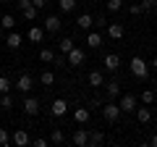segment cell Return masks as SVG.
<instances>
[{"mask_svg":"<svg viewBox=\"0 0 157 147\" xmlns=\"http://www.w3.org/2000/svg\"><path fill=\"white\" fill-rule=\"evenodd\" d=\"M131 74H134L136 79H147V76H149V63H147L144 58L134 55L131 58Z\"/></svg>","mask_w":157,"mask_h":147,"instance_id":"obj_1","label":"cell"},{"mask_svg":"<svg viewBox=\"0 0 157 147\" xmlns=\"http://www.w3.org/2000/svg\"><path fill=\"white\" fill-rule=\"evenodd\" d=\"M102 116H105V121H110V124H115L118 118H121V105L113 100H107L105 105H102Z\"/></svg>","mask_w":157,"mask_h":147,"instance_id":"obj_2","label":"cell"},{"mask_svg":"<svg viewBox=\"0 0 157 147\" xmlns=\"http://www.w3.org/2000/svg\"><path fill=\"white\" fill-rule=\"evenodd\" d=\"M118 105H121V113H134V110H136V105H139V100H136L134 95H121Z\"/></svg>","mask_w":157,"mask_h":147,"instance_id":"obj_3","label":"cell"},{"mask_svg":"<svg viewBox=\"0 0 157 147\" xmlns=\"http://www.w3.org/2000/svg\"><path fill=\"white\" fill-rule=\"evenodd\" d=\"M66 61H68V66L76 68V66H81V63L86 61V53L81 50V47H73L71 53H66Z\"/></svg>","mask_w":157,"mask_h":147,"instance_id":"obj_4","label":"cell"},{"mask_svg":"<svg viewBox=\"0 0 157 147\" xmlns=\"http://www.w3.org/2000/svg\"><path fill=\"white\" fill-rule=\"evenodd\" d=\"M24 113L26 116H37L39 113V100L37 97H24Z\"/></svg>","mask_w":157,"mask_h":147,"instance_id":"obj_5","label":"cell"},{"mask_svg":"<svg viewBox=\"0 0 157 147\" xmlns=\"http://www.w3.org/2000/svg\"><path fill=\"white\" fill-rule=\"evenodd\" d=\"M71 142L76 147H86V142H89V131H86V129H76L73 137H71Z\"/></svg>","mask_w":157,"mask_h":147,"instance_id":"obj_6","label":"cell"},{"mask_svg":"<svg viewBox=\"0 0 157 147\" xmlns=\"http://www.w3.org/2000/svg\"><path fill=\"white\" fill-rule=\"evenodd\" d=\"M32 87H34V79H32V76H29V74H21V76H18V79H16V89H21L24 95H26V92L32 89Z\"/></svg>","mask_w":157,"mask_h":147,"instance_id":"obj_7","label":"cell"},{"mask_svg":"<svg viewBox=\"0 0 157 147\" xmlns=\"http://www.w3.org/2000/svg\"><path fill=\"white\" fill-rule=\"evenodd\" d=\"M13 145H18V147L32 145V137H29V131H26V129H16V134H13Z\"/></svg>","mask_w":157,"mask_h":147,"instance_id":"obj_8","label":"cell"},{"mask_svg":"<svg viewBox=\"0 0 157 147\" xmlns=\"http://www.w3.org/2000/svg\"><path fill=\"white\" fill-rule=\"evenodd\" d=\"M66 110H68V102L66 100H60V97L52 100V105H50V113L52 116H66Z\"/></svg>","mask_w":157,"mask_h":147,"instance_id":"obj_9","label":"cell"},{"mask_svg":"<svg viewBox=\"0 0 157 147\" xmlns=\"http://www.w3.org/2000/svg\"><path fill=\"white\" fill-rule=\"evenodd\" d=\"M45 29H47L50 34H55V32H60V29H63V24H60V18H58V16H47Z\"/></svg>","mask_w":157,"mask_h":147,"instance_id":"obj_10","label":"cell"},{"mask_svg":"<svg viewBox=\"0 0 157 147\" xmlns=\"http://www.w3.org/2000/svg\"><path fill=\"white\" fill-rule=\"evenodd\" d=\"M76 26H78V29H89V26H94V16H92V13H81V16L76 18Z\"/></svg>","mask_w":157,"mask_h":147,"instance_id":"obj_11","label":"cell"},{"mask_svg":"<svg viewBox=\"0 0 157 147\" xmlns=\"http://www.w3.org/2000/svg\"><path fill=\"white\" fill-rule=\"evenodd\" d=\"M21 42H24V37H21V34H16V32H11V34L6 37V45L11 47V50H18V47H21Z\"/></svg>","mask_w":157,"mask_h":147,"instance_id":"obj_12","label":"cell"},{"mask_svg":"<svg viewBox=\"0 0 157 147\" xmlns=\"http://www.w3.org/2000/svg\"><path fill=\"white\" fill-rule=\"evenodd\" d=\"M102 63H105V68H107V71H115V68L121 66V58H118L115 53H107V55H105V61H102Z\"/></svg>","mask_w":157,"mask_h":147,"instance_id":"obj_13","label":"cell"},{"mask_svg":"<svg viewBox=\"0 0 157 147\" xmlns=\"http://www.w3.org/2000/svg\"><path fill=\"white\" fill-rule=\"evenodd\" d=\"M86 81H89V87H102L105 84V76H102V71H89Z\"/></svg>","mask_w":157,"mask_h":147,"instance_id":"obj_14","label":"cell"},{"mask_svg":"<svg viewBox=\"0 0 157 147\" xmlns=\"http://www.w3.org/2000/svg\"><path fill=\"white\" fill-rule=\"evenodd\" d=\"M105 92H107V100H115V97H121V84L110 81V84H105Z\"/></svg>","mask_w":157,"mask_h":147,"instance_id":"obj_15","label":"cell"},{"mask_svg":"<svg viewBox=\"0 0 157 147\" xmlns=\"http://www.w3.org/2000/svg\"><path fill=\"white\" fill-rule=\"evenodd\" d=\"M89 108H76V110H73V118H76V124H86V121H89Z\"/></svg>","mask_w":157,"mask_h":147,"instance_id":"obj_16","label":"cell"},{"mask_svg":"<svg viewBox=\"0 0 157 147\" xmlns=\"http://www.w3.org/2000/svg\"><path fill=\"white\" fill-rule=\"evenodd\" d=\"M136 118H139L141 124H149L152 121V108H139L136 105Z\"/></svg>","mask_w":157,"mask_h":147,"instance_id":"obj_17","label":"cell"},{"mask_svg":"<svg viewBox=\"0 0 157 147\" xmlns=\"http://www.w3.org/2000/svg\"><path fill=\"white\" fill-rule=\"evenodd\" d=\"M102 142H105V134L102 131H89V142H86L89 147H100Z\"/></svg>","mask_w":157,"mask_h":147,"instance_id":"obj_18","label":"cell"},{"mask_svg":"<svg viewBox=\"0 0 157 147\" xmlns=\"http://www.w3.org/2000/svg\"><path fill=\"white\" fill-rule=\"evenodd\" d=\"M107 34H110V40H121L123 37V26L121 24H107Z\"/></svg>","mask_w":157,"mask_h":147,"instance_id":"obj_19","label":"cell"},{"mask_svg":"<svg viewBox=\"0 0 157 147\" xmlns=\"http://www.w3.org/2000/svg\"><path fill=\"white\" fill-rule=\"evenodd\" d=\"M29 40H32V42H42V40H45V29H42V26H32V29H29Z\"/></svg>","mask_w":157,"mask_h":147,"instance_id":"obj_20","label":"cell"},{"mask_svg":"<svg viewBox=\"0 0 157 147\" xmlns=\"http://www.w3.org/2000/svg\"><path fill=\"white\" fill-rule=\"evenodd\" d=\"M76 0H58V8H60L63 13H71V11H76Z\"/></svg>","mask_w":157,"mask_h":147,"instance_id":"obj_21","label":"cell"},{"mask_svg":"<svg viewBox=\"0 0 157 147\" xmlns=\"http://www.w3.org/2000/svg\"><path fill=\"white\" fill-rule=\"evenodd\" d=\"M39 61H42V63H52V61H55V50L42 47V50H39Z\"/></svg>","mask_w":157,"mask_h":147,"instance_id":"obj_22","label":"cell"},{"mask_svg":"<svg viewBox=\"0 0 157 147\" xmlns=\"http://www.w3.org/2000/svg\"><path fill=\"white\" fill-rule=\"evenodd\" d=\"M58 47H60V53L66 55V53H71V50H73L76 45H73V40H71V37H63V40L58 42Z\"/></svg>","mask_w":157,"mask_h":147,"instance_id":"obj_23","label":"cell"},{"mask_svg":"<svg viewBox=\"0 0 157 147\" xmlns=\"http://www.w3.org/2000/svg\"><path fill=\"white\" fill-rule=\"evenodd\" d=\"M39 81H42V87H52V84H55V74H52V71H42Z\"/></svg>","mask_w":157,"mask_h":147,"instance_id":"obj_24","label":"cell"},{"mask_svg":"<svg viewBox=\"0 0 157 147\" xmlns=\"http://www.w3.org/2000/svg\"><path fill=\"white\" fill-rule=\"evenodd\" d=\"M86 45H89V47H100L102 45V37L97 32H89V34H86Z\"/></svg>","mask_w":157,"mask_h":147,"instance_id":"obj_25","label":"cell"},{"mask_svg":"<svg viewBox=\"0 0 157 147\" xmlns=\"http://www.w3.org/2000/svg\"><path fill=\"white\" fill-rule=\"evenodd\" d=\"M50 142H52V145H63V142H66V134H63V129H52Z\"/></svg>","mask_w":157,"mask_h":147,"instance_id":"obj_26","label":"cell"},{"mask_svg":"<svg viewBox=\"0 0 157 147\" xmlns=\"http://www.w3.org/2000/svg\"><path fill=\"white\" fill-rule=\"evenodd\" d=\"M0 26H3V32H6V29H13L16 26V18H13L11 13H6V16L0 18Z\"/></svg>","mask_w":157,"mask_h":147,"instance_id":"obj_27","label":"cell"},{"mask_svg":"<svg viewBox=\"0 0 157 147\" xmlns=\"http://www.w3.org/2000/svg\"><path fill=\"white\" fill-rule=\"evenodd\" d=\"M0 108H3V110H11V108H13V97L8 95V92H6V95H0Z\"/></svg>","mask_w":157,"mask_h":147,"instance_id":"obj_28","label":"cell"},{"mask_svg":"<svg viewBox=\"0 0 157 147\" xmlns=\"http://www.w3.org/2000/svg\"><path fill=\"white\" fill-rule=\"evenodd\" d=\"M11 89H13L11 79H8V76H0V95H6V92H11Z\"/></svg>","mask_w":157,"mask_h":147,"instance_id":"obj_29","label":"cell"},{"mask_svg":"<svg viewBox=\"0 0 157 147\" xmlns=\"http://www.w3.org/2000/svg\"><path fill=\"white\" fill-rule=\"evenodd\" d=\"M141 102H144V105H152V102H155V92L144 89V92H141Z\"/></svg>","mask_w":157,"mask_h":147,"instance_id":"obj_30","label":"cell"},{"mask_svg":"<svg viewBox=\"0 0 157 147\" xmlns=\"http://www.w3.org/2000/svg\"><path fill=\"white\" fill-rule=\"evenodd\" d=\"M121 8H123V0H107V11H121Z\"/></svg>","mask_w":157,"mask_h":147,"instance_id":"obj_31","label":"cell"},{"mask_svg":"<svg viewBox=\"0 0 157 147\" xmlns=\"http://www.w3.org/2000/svg\"><path fill=\"white\" fill-rule=\"evenodd\" d=\"M139 6H141V13H144V11H152V8H155V0H141Z\"/></svg>","mask_w":157,"mask_h":147,"instance_id":"obj_32","label":"cell"},{"mask_svg":"<svg viewBox=\"0 0 157 147\" xmlns=\"http://www.w3.org/2000/svg\"><path fill=\"white\" fill-rule=\"evenodd\" d=\"M8 142H11L8 131H6V129H0V147H3V145H8Z\"/></svg>","mask_w":157,"mask_h":147,"instance_id":"obj_33","label":"cell"},{"mask_svg":"<svg viewBox=\"0 0 157 147\" xmlns=\"http://www.w3.org/2000/svg\"><path fill=\"white\" fill-rule=\"evenodd\" d=\"M32 6H34V8H37V11H42V8H45V6H47V0H32Z\"/></svg>","mask_w":157,"mask_h":147,"instance_id":"obj_34","label":"cell"},{"mask_svg":"<svg viewBox=\"0 0 157 147\" xmlns=\"http://www.w3.org/2000/svg\"><path fill=\"white\" fill-rule=\"evenodd\" d=\"M94 26H107V18L105 16H97L94 18Z\"/></svg>","mask_w":157,"mask_h":147,"instance_id":"obj_35","label":"cell"},{"mask_svg":"<svg viewBox=\"0 0 157 147\" xmlns=\"http://www.w3.org/2000/svg\"><path fill=\"white\" fill-rule=\"evenodd\" d=\"M139 13H141V6H139V3H136V6H131V16H139Z\"/></svg>","mask_w":157,"mask_h":147,"instance_id":"obj_36","label":"cell"},{"mask_svg":"<svg viewBox=\"0 0 157 147\" xmlns=\"http://www.w3.org/2000/svg\"><path fill=\"white\" fill-rule=\"evenodd\" d=\"M34 145H37V147H47V139H45V137H39V139H34Z\"/></svg>","mask_w":157,"mask_h":147,"instance_id":"obj_37","label":"cell"},{"mask_svg":"<svg viewBox=\"0 0 157 147\" xmlns=\"http://www.w3.org/2000/svg\"><path fill=\"white\" fill-rule=\"evenodd\" d=\"M149 145H155V147H157V134H152V139H149Z\"/></svg>","mask_w":157,"mask_h":147,"instance_id":"obj_38","label":"cell"},{"mask_svg":"<svg viewBox=\"0 0 157 147\" xmlns=\"http://www.w3.org/2000/svg\"><path fill=\"white\" fill-rule=\"evenodd\" d=\"M149 66H152V68L157 71V58H152V63H149Z\"/></svg>","mask_w":157,"mask_h":147,"instance_id":"obj_39","label":"cell"},{"mask_svg":"<svg viewBox=\"0 0 157 147\" xmlns=\"http://www.w3.org/2000/svg\"><path fill=\"white\" fill-rule=\"evenodd\" d=\"M0 37H3V26H0Z\"/></svg>","mask_w":157,"mask_h":147,"instance_id":"obj_40","label":"cell"},{"mask_svg":"<svg viewBox=\"0 0 157 147\" xmlns=\"http://www.w3.org/2000/svg\"><path fill=\"white\" fill-rule=\"evenodd\" d=\"M3 3H11V0H3Z\"/></svg>","mask_w":157,"mask_h":147,"instance_id":"obj_41","label":"cell"}]
</instances>
